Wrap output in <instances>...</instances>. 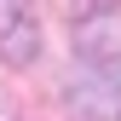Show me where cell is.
Masks as SVG:
<instances>
[{
	"mask_svg": "<svg viewBox=\"0 0 121 121\" xmlns=\"http://www.w3.org/2000/svg\"><path fill=\"white\" fill-rule=\"evenodd\" d=\"M69 98L86 115H115L121 110V23H98V29L81 35Z\"/></svg>",
	"mask_w": 121,
	"mask_h": 121,
	"instance_id": "obj_1",
	"label": "cell"
},
{
	"mask_svg": "<svg viewBox=\"0 0 121 121\" xmlns=\"http://www.w3.org/2000/svg\"><path fill=\"white\" fill-rule=\"evenodd\" d=\"M40 58V23L29 0H0V64L29 69Z\"/></svg>",
	"mask_w": 121,
	"mask_h": 121,
	"instance_id": "obj_2",
	"label": "cell"
},
{
	"mask_svg": "<svg viewBox=\"0 0 121 121\" xmlns=\"http://www.w3.org/2000/svg\"><path fill=\"white\" fill-rule=\"evenodd\" d=\"M69 17H110V12H121V0H69Z\"/></svg>",
	"mask_w": 121,
	"mask_h": 121,
	"instance_id": "obj_3",
	"label": "cell"
},
{
	"mask_svg": "<svg viewBox=\"0 0 121 121\" xmlns=\"http://www.w3.org/2000/svg\"><path fill=\"white\" fill-rule=\"evenodd\" d=\"M0 110H6V104H0Z\"/></svg>",
	"mask_w": 121,
	"mask_h": 121,
	"instance_id": "obj_4",
	"label": "cell"
}]
</instances>
